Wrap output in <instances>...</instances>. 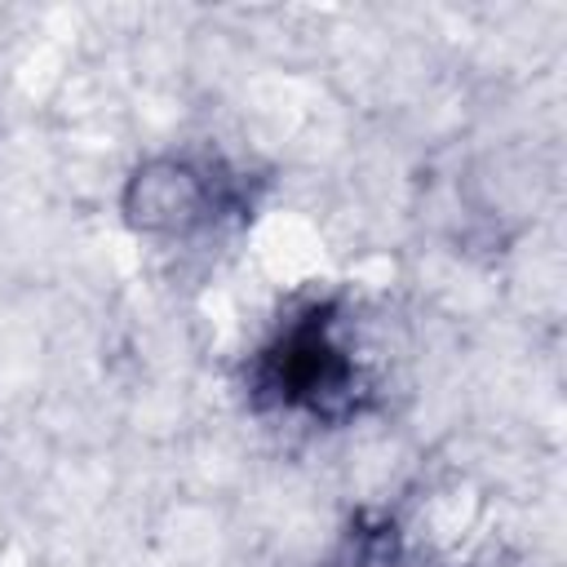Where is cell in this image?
Masks as SVG:
<instances>
[{"mask_svg":"<svg viewBox=\"0 0 567 567\" xmlns=\"http://www.w3.org/2000/svg\"><path fill=\"white\" fill-rule=\"evenodd\" d=\"M261 385L284 403L315 416H337L354 408L359 394V368L350 350L337 341V328L323 310H310L306 319H292L279 341L261 359Z\"/></svg>","mask_w":567,"mask_h":567,"instance_id":"6da1fadb","label":"cell"},{"mask_svg":"<svg viewBox=\"0 0 567 567\" xmlns=\"http://www.w3.org/2000/svg\"><path fill=\"white\" fill-rule=\"evenodd\" d=\"M213 208H217V195H213L208 173H199L182 159H155L128 186V217L142 230L182 235V230H195L199 221H208Z\"/></svg>","mask_w":567,"mask_h":567,"instance_id":"7a4b0ae2","label":"cell"}]
</instances>
